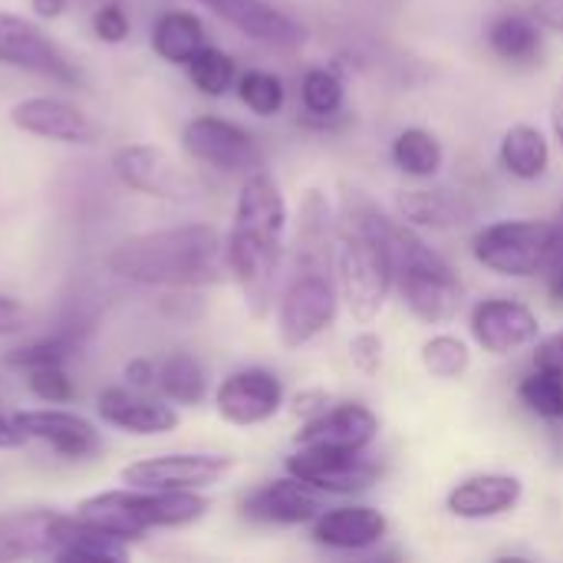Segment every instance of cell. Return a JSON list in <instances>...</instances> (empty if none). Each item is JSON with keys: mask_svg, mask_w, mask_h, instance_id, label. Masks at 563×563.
Returning a JSON list of instances; mask_svg holds the SVG:
<instances>
[{"mask_svg": "<svg viewBox=\"0 0 563 563\" xmlns=\"http://www.w3.org/2000/svg\"><path fill=\"white\" fill-rule=\"evenodd\" d=\"M284 234H287L284 191L267 172L257 168L241 185L234 221L224 241L228 274L238 280L247 310L254 317H264L271 310V297L284 261Z\"/></svg>", "mask_w": 563, "mask_h": 563, "instance_id": "1", "label": "cell"}, {"mask_svg": "<svg viewBox=\"0 0 563 563\" xmlns=\"http://www.w3.org/2000/svg\"><path fill=\"white\" fill-rule=\"evenodd\" d=\"M109 271L145 287H208L228 274V254L218 228L175 224L115 244Z\"/></svg>", "mask_w": 563, "mask_h": 563, "instance_id": "2", "label": "cell"}, {"mask_svg": "<svg viewBox=\"0 0 563 563\" xmlns=\"http://www.w3.org/2000/svg\"><path fill=\"white\" fill-rule=\"evenodd\" d=\"M389 224L393 218L360 191L343 198V218L336 221V280L346 310L360 327L379 320L389 290L396 287Z\"/></svg>", "mask_w": 563, "mask_h": 563, "instance_id": "3", "label": "cell"}, {"mask_svg": "<svg viewBox=\"0 0 563 563\" xmlns=\"http://www.w3.org/2000/svg\"><path fill=\"white\" fill-rule=\"evenodd\" d=\"M389 254L406 310L426 327L449 323L459 313L462 284L445 257H439L419 234H412L406 221L389 224Z\"/></svg>", "mask_w": 563, "mask_h": 563, "instance_id": "4", "label": "cell"}, {"mask_svg": "<svg viewBox=\"0 0 563 563\" xmlns=\"http://www.w3.org/2000/svg\"><path fill=\"white\" fill-rule=\"evenodd\" d=\"M211 511V501L198 492H152V488H129V492H102L79 501L76 518L122 534L142 538L158 528H188Z\"/></svg>", "mask_w": 563, "mask_h": 563, "instance_id": "5", "label": "cell"}, {"mask_svg": "<svg viewBox=\"0 0 563 563\" xmlns=\"http://www.w3.org/2000/svg\"><path fill=\"white\" fill-rule=\"evenodd\" d=\"M554 238H558L554 221L508 218V221L485 224L472 238V254L485 271L498 277L525 280V277L544 274L554 254Z\"/></svg>", "mask_w": 563, "mask_h": 563, "instance_id": "6", "label": "cell"}, {"mask_svg": "<svg viewBox=\"0 0 563 563\" xmlns=\"http://www.w3.org/2000/svg\"><path fill=\"white\" fill-rule=\"evenodd\" d=\"M336 287L323 271H294L277 310V336L284 350H300L313 343L336 320Z\"/></svg>", "mask_w": 563, "mask_h": 563, "instance_id": "7", "label": "cell"}, {"mask_svg": "<svg viewBox=\"0 0 563 563\" xmlns=\"http://www.w3.org/2000/svg\"><path fill=\"white\" fill-rule=\"evenodd\" d=\"M231 468H234L231 455L168 452L125 465L119 478L132 488H152V492H201L208 485H218Z\"/></svg>", "mask_w": 563, "mask_h": 563, "instance_id": "8", "label": "cell"}, {"mask_svg": "<svg viewBox=\"0 0 563 563\" xmlns=\"http://www.w3.org/2000/svg\"><path fill=\"white\" fill-rule=\"evenodd\" d=\"M0 63L63 86H76L82 79L79 66L63 53V46H56L33 20L7 10H0Z\"/></svg>", "mask_w": 563, "mask_h": 563, "instance_id": "9", "label": "cell"}, {"mask_svg": "<svg viewBox=\"0 0 563 563\" xmlns=\"http://www.w3.org/2000/svg\"><path fill=\"white\" fill-rule=\"evenodd\" d=\"M287 475L327 495H356L373 488L379 478V465L366 459V452H346L330 445H300L287 459Z\"/></svg>", "mask_w": 563, "mask_h": 563, "instance_id": "10", "label": "cell"}, {"mask_svg": "<svg viewBox=\"0 0 563 563\" xmlns=\"http://www.w3.org/2000/svg\"><path fill=\"white\" fill-rule=\"evenodd\" d=\"M181 145L195 162L211 165L218 172L251 175L261 168V148L254 142V135L247 129H241L238 122H228L218 115L191 119L181 129Z\"/></svg>", "mask_w": 563, "mask_h": 563, "instance_id": "11", "label": "cell"}, {"mask_svg": "<svg viewBox=\"0 0 563 563\" xmlns=\"http://www.w3.org/2000/svg\"><path fill=\"white\" fill-rule=\"evenodd\" d=\"M119 181L132 191L165 201H185L198 195V181L158 145H125L112 155Z\"/></svg>", "mask_w": 563, "mask_h": 563, "instance_id": "12", "label": "cell"}, {"mask_svg": "<svg viewBox=\"0 0 563 563\" xmlns=\"http://www.w3.org/2000/svg\"><path fill=\"white\" fill-rule=\"evenodd\" d=\"M468 330H472V340L485 353L508 356V353H518V350L538 343L541 320L528 303H521L515 297H492V300H482L472 307Z\"/></svg>", "mask_w": 563, "mask_h": 563, "instance_id": "13", "label": "cell"}, {"mask_svg": "<svg viewBox=\"0 0 563 563\" xmlns=\"http://www.w3.org/2000/svg\"><path fill=\"white\" fill-rule=\"evenodd\" d=\"M214 406H218V416L231 426H241V429L264 426L280 412L284 386L271 369H261V366L238 369L228 379H221L214 393Z\"/></svg>", "mask_w": 563, "mask_h": 563, "instance_id": "14", "label": "cell"}, {"mask_svg": "<svg viewBox=\"0 0 563 563\" xmlns=\"http://www.w3.org/2000/svg\"><path fill=\"white\" fill-rule=\"evenodd\" d=\"M208 7L211 13H218L224 23H231L234 30H241L247 40L280 49V53H294L307 43V30L284 10H277L267 0H191Z\"/></svg>", "mask_w": 563, "mask_h": 563, "instance_id": "15", "label": "cell"}, {"mask_svg": "<svg viewBox=\"0 0 563 563\" xmlns=\"http://www.w3.org/2000/svg\"><path fill=\"white\" fill-rule=\"evenodd\" d=\"M10 122L36 139L63 142V145H92L99 139V125L73 102L56 96H30L10 109Z\"/></svg>", "mask_w": 563, "mask_h": 563, "instance_id": "16", "label": "cell"}, {"mask_svg": "<svg viewBox=\"0 0 563 563\" xmlns=\"http://www.w3.org/2000/svg\"><path fill=\"white\" fill-rule=\"evenodd\" d=\"M320 511L323 508H320L317 488L303 485L294 475L264 482L241 498V515L257 525H277V528L310 525Z\"/></svg>", "mask_w": 563, "mask_h": 563, "instance_id": "17", "label": "cell"}, {"mask_svg": "<svg viewBox=\"0 0 563 563\" xmlns=\"http://www.w3.org/2000/svg\"><path fill=\"white\" fill-rule=\"evenodd\" d=\"M379 435V419L363 402L327 406L320 416L307 419L297 432V445H330L346 452H366Z\"/></svg>", "mask_w": 563, "mask_h": 563, "instance_id": "18", "label": "cell"}, {"mask_svg": "<svg viewBox=\"0 0 563 563\" xmlns=\"http://www.w3.org/2000/svg\"><path fill=\"white\" fill-rule=\"evenodd\" d=\"M66 515L56 511H10L0 515V563L53 558L69 531Z\"/></svg>", "mask_w": 563, "mask_h": 563, "instance_id": "19", "label": "cell"}, {"mask_svg": "<svg viewBox=\"0 0 563 563\" xmlns=\"http://www.w3.org/2000/svg\"><path fill=\"white\" fill-rule=\"evenodd\" d=\"M521 495H525V485L518 475L482 472V475L462 478L449 492L445 508H449V515H455L462 521H492V518L515 511Z\"/></svg>", "mask_w": 563, "mask_h": 563, "instance_id": "20", "label": "cell"}, {"mask_svg": "<svg viewBox=\"0 0 563 563\" xmlns=\"http://www.w3.org/2000/svg\"><path fill=\"white\" fill-rule=\"evenodd\" d=\"M96 412L106 426L122 429L129 435H165L178 426V412L162 399H148L142 389L112 386L96 399Z\"/></svg>", "mask_w": 563, "mask_h": 563, "instance_id": "21", "label": "cell"}, {"mask_svg": "<svg viewBox=\"0 0 563 563\" xmlns=\"http://www.w3.org/2000/svg\"><path fill=\"white\" fill-rule=\"evenodd\" d=\"M13 422H16V429L26 439H36V442L49 445L63 459L79 462V459H89V455L99 452V432L92 429V422H86L76 412H66V409H30V412L13 416Z\"/></svg>", "mask_w": 563, "mask_h": 563, "instance_id": "22", "label": "cell"}, {"mask_svg": "<svg viewBox=\"0 0 563 563\" xmlns=\"http://www.w3.org/2000/svg\"><path fill=\"white\" fill-rule=\"evenodd\" d=\"M386 531H389L386 515L369 505L330 508L310 521V538L330 551H366V548L379 544L386 538Z\"/></svg>", "mask_w": 563, "mask_h": 563, "instance_id": "23", "label": "cell"}, {"mask_svg": "<svg viewBox=\"0 0 563 563\" xmlns=\"http://www.w3.org/2000/svg\"><path fill=\"white\" fill-rule=\"evenodd\" d=\"M333 241H336V221H333L327 195L320 188L303 191L300 221H297V241H294V271H323V274H330Z\"/></svg>", "mask_w": 563, "mask_h": 563, "instance_id": "24", "label": "cell"}, {"mask_svg": "<svg viewBox=\"0 0 563 563\" xmlns=\"http://www.w3.org/2000/svg\"><path fill=\"white\" fill-rule=\"evenodd\" d=\"M396 211L406 224L432 228V231H455L475 221V205L465 195L449 188H409L399 191Z\"/></svg>", "mask_w": 563, "mask_h": 563, "instance_id": "25", "label": "cell"}, {"mask_svg": "<svg viewBox=\"0 0 563 563\" xmlns=\"http://www.w3.org/2000/svg\"><path fill=\"white\" fill-rule=\"evenodd\" d=\"M498 158H501V165H505V172H508L511 178L538 181V178L551 168V145H548V135H544L538 125L518 122V125H511V129L501 135Z\"/></svg>", "mask_w": 563, "mask_h": 563, "instance_id": "26", "label": "cell"}, {"mask_svg": "<svg viewBox=\"0 0 563 563\" xmlns=\"http://www.w3.org/2000/svg\"><path fill=\"white\" fill-rule=\"evenodd\" d=\"M53 561L63 563H125L129 561V538L92 528L73 515L63 544L56 548Z\"/></svg>", "mask_w": 563, "mask_h": 563, "instance_id": "27", "label": "cell"}, {"mask_svg": "<svg viewBox=\"0 0 563 563\" xmlns=\"http://www.w3.org/2000/svg\"><path fill=\"white\" fill-rule=\"evenodd\" d=\"M205 46V23L188 10H168L152 26V49L172 66H188V59Z\"/></svg>", "mask_w": 563, "mask_h": 563, "instance_id": "28", "label": "cell"}, {"mask_svg": "<svg viewBox=\"0 0 563 563\" xmlns=\"http://www.w3.org/2000/svg\"><path fill=\"white\" fill-rule=\"evenodd\" d=\"M492 49L508 63H534L541 56V23L525 13H501L488 23Z\"/></svg>", "mask_w": 563, "mask_h": 563, "instance_id": "29", "label": "cell"}, {"mask_svg": "<svg viewBox=\"0 0 563 563\" xmlns=\"http://www.w3.org/2000/svg\"><path fill=\"white\" fill-rule=\"evenodd\" d=\"M155 386L168 402L178 406H201L208 396V373L191 353H172L155 369Z\"/></svg>", "mask_w": 563, "mask_h": 563, "instance_id": "30", "label": "cell"}, {"mask_svg": "<svg viewBox=\"0 0 563 563\" xmlns=\"http://www.w3.org/2000/svg\"><path fill=\"white\" fill-rule=\"evenodd\" d=\"M389 155H393V165L412 178H432V175H439V168L445 162L442 142L426 129H402L393 139Z\"/></svg>", "mask_w": 563, "mask_h": 563, "instance_id": "31", "label": "cell"}, {"mask_svg": "<svg viewBox=\"0 0 563 563\" xmlns=\"http://www.w3.org/2000/svg\"><path fill=\"white\" fill-rule=\"evenodd\" d=\"M300 99H303V109L307 115L313 119H333V115H343V99H346V86L343 79L327 69V66H313L303 73L300 79Z\"/></svg>", "mask_w": 563, "mask_h": 563, "instance_id": "32", "label": "cell"}, {"mask_svg": "<svg viewBox=\"0 0 563 563\" xmlns=\"http://www.w3.org/2000/svg\"><path fill=\"white\" fill-rule=\"evenodd\" d=\"M518 399L548 422H561L563 419V373L561 369H548V366H534V373H528L518 386Z\"/></svg>", "mask_w": 563, "mask_h": 563, "instance_id": "33", "label": "cell"}, {"mask_svg": "<svg viewBox=\"0 0 563 563\" xmlns=\"http://www.w3.org/2000/svg\"><path fill=\"white\" fill-rule=\"evenodd\" d=\"M419 360L426 366V373L432 379H442V383H452V379H462L472 366V350L465 340L452 336V333H439L432 340L422 343L419 350Z\"/></svg>", "mask_w": 563, "mask_h": 563, "instance_id": "34", "label": "cell"}, {"mask_svg": "<svg viewBox=\"0 0 563 563\" xmlns=\"http://www.w3.org/2000/svg\"><path fill=\"white\" fill-rule=\"evenodd\" d=\"M188 79H191V86L198 89V92H205V96H224L231 86H234V79H238V66H234V59L224 53V49H218V46H205V49H198L191 59H188Z\"/></svg>", "mask_w": 563, "mask_h": 563, "instance_id": "35", "label": "cell"}, {"mask_svg": "<svg viewBox=\"0 0 563 563\" xmlns=\"http://www.w3.org/2000/svg\"><path fill=\"white\" fill-rule=\"evenodd\" d=\"M238 99L254 112V115H277L287 102V89H284V79L267 73V69H247L241 79H238Z\"/></svg>", "mask_w": 563, "mask_h": 563, "instance_id": "36", "label": "cell"}, {"mask_svg": "<svg viewBox=\"0 0 563 563\" xmlns=\"http://www.w3.org/2000/svg\"><path fill=\"white\" fill-rule=\"evenodd\" d=\"M73 350H76V346H73L69 336H46V340H36V343H30V346H23V350L10 353L7 363H10L13 369L30 373V369H43V366H63V363L73 356Z\"/></svg>", "mask_w": 563, "mask_h": 563, "instance_id": "37", "label": "cell"}, {"mask_svg": "<svg viewBox=\"0 0 563 563\" xmlns=\"http://www.w3.org/2000/svg\"><path fill=\"white\" fill-rule=\"evenodd\" d=\"M26 386L36 399L49 402V406H59V402H69L76 396V386L73 379L66 376L63 366H43V369H30L26 373Z\"/></svg>", "mask_w": 563, "mask_h": 563, "instance_id": "38", "label": "cell"}, {"mask_svg": "<svg viewBox=\"0 0 563 563\" xmlns=\"http://www.w3.org/2000/svg\"><path fill=\"white\" fill-rule=\"evenodd\" d=\"M129 13L122 10V3H102L96 13H92V33L102 40V43H122L129 36Z\"/></svg>", "mask_w": 563, "mask_h": 563, "instance_id": "39", "label": "cell"}, {"mask_svg": "<svg viewBox=\"0 0 563 563\" xmlns=\"http://www.w3.org/2000/svg\"><path fill=\"white\" fill-rule=\"evenodd\" d=\"M350 363L363 373V376H376L383 369V340L369 330L356 333L350 340Z\"/></svg>", "mask_w": 563, "mask_h": 563, "instance_id": "40", "label": "cell"}, {"mask_svg": "<svg viewBox=\"0 0 563 563\" xmlns=\"http://www.w3.org/2000/svg\"><path fill=\"white\" fill-rule=\"evenodd\" d=\"M554 228H558V238H554V254H551V261L544 267V277H548V294L558 303H563V211L561 218L554 221Z\"/></svg>", "mask_w": 563, "mask_h": 563, "instance_id": "41", "label": "cell"}, {"mask_svg": "<svg viewBox=\"0 0 563 563\" xmlns=\"http://www.w3.org/2000/svg\"><path fill=\"white\" fill-rule=\"evenodd\" d=\"M23 327H26V310L13 297L0 294V336H13Z\"/></svg>", "mask_w": 563, "mask_h": 563, "instance_id": "42", "label": "cell"}, {"mask_svg": "<svg viewBox=\"0 0 563 563\" xmlns=\"http://www.w3.org/2000/svg\"><path fill=\"white\" fill-rule=\"evenodd\" d=\"M534 366H548V369H561L563 373V330L551 333L548 340L538 343V350H534Z\"/></svg>", "mask_w": 563, "mask_h": 563, "instance_id": "43", "label": "cell"}, {"mask_svg": "<svg viewBox=\"0 0 563 563\" xmlns=\"http://www.w3.org/2000/svg\"><path fill=\"white\" fill-rule=\"evenodd\" d=\"M327 406H330V399H327V393H320V389L300 393V396L294 399V412H297L303 422H307V419H313V416H320Z\"/></svg>", "mask_w": 563, "mask_h": 563, "instance_id": "44", "label": "cell"}, {"mask_svg": "<svg viewBox=\"0 0 563 563\" xmlns=\"http://www.w3.org/2000/svg\"><path fill=\"white\" fill-rule=\"evenodd\" d=\"M534 20L548 30L563 33V0H534Z\"/></svg>", "mask_w": 563, "mask_h": 563, "instance_id": "45", "label": "cell"}, {"mask_svg": "<svg viewBox=\"0 0 563 563\" xmlns=\"http://www.w3.org/2000/svg\"><path fill=\"white\" fill-rule=\"evenodd\" d=\"M125 379H129L132 389H142L145 393L148 386H155V366L148 360H132L125 366Z\"/></svg>", "mask_w": 563, "mask_h": 563, "instance_id": "46", "label": "cell"}, {"mask_svg": "<svg viewBox=\"0 0 563 563\" xmlns=\"http://www.w3.org/2000/svg\"><path fill=\"white\" fill-rule=\"evenodd\" d=\"M23 432L16 429V422L13 419H3L0 416V452H10V449H20L23 445Z\"/></svg>", "mask_w": 563, "mask_h": 563, "instance_id": "47", "label": "cell"}, {"mask_svg": "<svg viewBox=\"0 0 563 563\" xmlns=\"http://www.w3.org/2000/svg\"><path fill=\"white\" fill-rule=\"evenodd\" d=\"M551 129H554V139L563 148V79L558 82V92L551 99Z\"/></svg>", "mask_w": 563, "mask_h": 563, "instance_id": "48", "label": "cell"}, {"mask_svg": "<svg viewBox=\"0 0 563 563\" xmlns=\"http://www.w3.org/2000/svg\"><path fill=\"white\" fill-rule=\"evenodd\" d=\"M30 7L40 13V16H59L66 10V0H30Z\"/></svg>", "mask_w": 563, "mask_h": 563, "instance_id": "49", "label": "cell"}]
</instances>
